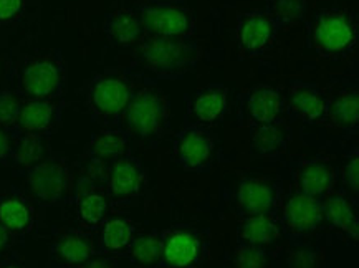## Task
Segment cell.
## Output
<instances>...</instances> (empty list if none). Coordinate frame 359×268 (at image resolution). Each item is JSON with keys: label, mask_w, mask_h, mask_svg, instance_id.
Instances as JSON below:
<instances>
[{"label": "cell", "mask_w": 359, "mask_h": 268, "mask_svg": "<svg viewBox=\"0 0 359 268\" xmlns=\"http://www.w3.org/2000/svg\"><path fill=\"white\" fill-rule=\"evenodd\" d=\"M199 47L191 36L147 35L135 48V60L142 70L151 73L156 80H179L194 70Z\"/></svg>", "instance_id": "obj_1"}, {"label": "cell", "mask_w": 359, "mask_h": 268, "mask_svg": "<svg viewBox=\"0 0 359 268\" xmlns=\"http://www.w3.org/2000/svg\"><path fill=\"white\" fill-rule=\"evenodd\" d=\"M128 133L135 134L142 141L156 142L169 131V100L158 86L144 83L131 91L130 103L124 109Z\"/></svg>", "instance_id": "obj_2"}, {"label": "cell", "mask_w": 359, "mask_h": 268, "mask_svg": "<svg viewBox=\"0 0 359 268\" xmlns=\"http://www.w3.org/2000/svg\"><path fill=\"white\" fill-rule=\"evenodd\" d=\"M131 98V86L119 76L100 75L90 81L86 108L90 116L104 128H113L123 118Z\"/></svg>", "instance_id": "obj_3"}, {"label": "cell", "mask_w": 359, "mask_h": 268, "mask_svg": "<svg viewBox=\"0 0 359 268\" xmlns=\"http://www.w3.org/2000/svg\"><path fill=\"white\" fill-rule=\"evenodd\" d=\"M142 29L149 35L187 39L194 34V13L169 0H144L136 6Z\"/></svg>", "instance_id": "obj_4"}, {"label": "cell", "mask_w": 359, "mask_h": 268, "mask_svg": "<svg viewBox=\"0 0 359 268\" xmlns=\"http://www.w3.org/2000/svg\"><path fill=\"white\" fill-rule=\"evenodd\" d=\"M72 184V173L65 158H53L39 161L27 170V186L32 196L41 206H55L62 202Z\"/></svg>", "instance_id": "obj_5"}, {"label": "cell", "mask_w": 359, "mask_h": 268, "mask_svg": "<svg viewBox=\"0 0 359 268\" xmlns=\"http://www.w3.org/2000/svg\"><path fill=\"white\" fill-rule=\"evenodd\" d=\"M214 145L212 133L204 124L191 123L177 133L174 141V156L182 168L197 170L210 161Z\"/></svg>", "instance_id": "obj_6"}, {"label": "cell", "mask_w": 359, "mask_h": 268, "mask_svg": "<svg viewBox=\"0 0 359 268\" xmlns=\"http://www.w3.org/2000/svg\"><path fill=\"white\" fill-rule=\"evenodd\" d=\"M313 40L320 52L343 53L348 52L356 41V29L343 13H325L316 20Z\"/></svg>", "instance_id": "obj_7"}, {"label": "cell", "mask_w": 359, "mask_h": 268, "mask_svg": "<svg viewBox=\"0 0 359 268\" xmlns=\"http://www.w3.org/2000/svg\"><path fill=\"white\" fill-rule=\"evenodd\" d=\"M20 85L30 100L53 98L62 88V68L52 60L36 58L24 68Z\"/></svg>", "instance_id": "obj_8"}, {"label": "cell", "mask_w": 359, "mask_h": 268, "mask_svg": "<svg viewBox=\"0 0 359 268\" xmlns=\"http://www.w3.org/2000/svg\"><path fill=\"white\" fill-rule=\"evenodd\" d=\"M62 103L50 100H30L22 105L17 126L20 131L34 134H50L58 126L62 119Z\"/></svg>", "instance_id": "obj_9"}, {"label": "cell", "mask_w": 359, "mask_h": 268, "mask_svg": "<svg viewBox=\"0 0 359 268\" xmlns=\"http://www.w3.org/2000/svg\"><path fill=\"white\" fill-rule=\"evenodd\" d=\"M278 30L275 20L265 13H248L237 27V40L242 52L257 55L273 40Z\"/></svg>", "instance_id": "obj_10"}, {"label": "cell", "mask_w": 359, "mask_h": 268, "mask_svg": "<svg viewBox=\"0 0 359 268\" xmlns=\"http://www.w3.org/2000/svg\"><path fill=\"white\" fill-rule=\"evenodd\" d=\"M328 103L316 86L306 81H293L290 88V111L305 123L320 121L328 113Z\"/></svg>", "instance_id": "obj_11"}, {"label": "cell", "mask_w": 359, "mask_h": 268, "mask_svg": "<svg viewBox=\"0 0 359 268\" xmlns=\"http://www.w3.org/2000/svg\"><path fill=\"white\" fill-rule=\"evenodd\" d=\"M323 217L321 204L315 197L306 194H297L285 207V225L297 234H308L318 227Z\"/></svg>", "instance_id": "obj_12"}, {"label": "cell", "mask_w": 359, "mask_h": 268, "mask_svg": "<svg viewBox=\"0 0 359 268\" xmlns=\"http://www.w3.org/2000/svg\"><path fill=\"white\" fill-rule=\"evenodd\" d=\"M142 186V169L140 161L121 156L109 169L108 187L114 197H130L140 192Z\"/></svg>", "instance_id": "obj_13"}, {"label": "cell", "mask_w": 359, "mask_h": 268, "mask_svg": "<svg viewBox=\"0 0 359 268\" xmlns=\"http://www.w3.org/2000/svg\"><path fill=\"white\" fill-rule=\"evenodd\" d=\"M128 146H130V133L121 128H103L100 133L93 134L88 146H86V154L90 159L100 161H116L126 154Z\"/></svg>", "instance_id": "obj_14"}, {"label": "cell", "mask_w": 359, "mask_h": 268, "mask_svg": "<svg viewBox=\"0 0 359 268\" xmlns=\"http://www.w3.org/2000/svg\"><path fill=\"white\" fill-rule=\"evenodd\" d=\"M142 32L144 29H142L140 17L133 11H116L109 13L104 20V34L108 40L121 47L140 41Z\"/></svg>", "instance_id": "obj_15"}, {"label": "cell", "mask_w": 359, "mask_h": 268, "mask_svg": "<svg viewBox=\"0 0 359 268\" xmlns=\"http://www.w3.org/2000/svg\"><path fill=\"white\" fill-rule=\"evenodd\" d=\"M238 206L250 215H265L273 209L275 192L270 184L247 179L238 187Z\"/></svg>", "instance_id": "obj_16"}, {"label": "cell", "mask_w": 359, "mask_h": 268, "mask_svg": "<svg viewBox=\"0 0 359 268\" xmlns=\"http://www.w3.org/2000/svg\"><path fill=\"white\" fill-rule=\"evenodd\" d=\"M282 95L275 88L262 86L248 95L247 109L255 124H266L277 121L282 113Z\"/></svg>", "instance_id": "obj_17"}, {"label": "cell", "mask_w": 359, "mask_h": 268, "mask_svg": "<svg viewBox=\"0 0 359 268\" xmlns=\"http://www.w3.org/2000/svg\"><path fill=\"white\" fill-rule=\"evenodd\" d=\"M227 106V91L222 86H209L201 90L191 103V113L197 123H215L224 114Z\"/></svg>", "instance_id": "obj_18"}, {"label": "cell", "mask_w": 359, "mask_h": 268, "mask_svg": "<svg viewBox=\"0 0 359 268\" xmlns=\"http://www.w3.org/2000/svg\"><path fill=\"white\" fill-rule=\"evenodd\" d=\"M199 255V240L196 235L182 232L172 235L163 247V258L165 265L172 268H184L196 262Z\"/></svg>", "instance_id": "obj_19"}, {"label": "cell", "mask_w": 359, "mask_h": 268, "mask_svg": "<svg viewBox=\"0 0 359 268\" xmlns=\"http://www.w3.org/2000/svg\"><path fill=\"white\" fill-rule=\"evenodd\" d=\"M32 220H34V214L25 199L18 196L0 199V224L8 232H27L32 227Z\"/></svg>", "instance_id": "obj_20"}, {"label": "cell", "mask_w": 359, "mask_h": 268, "mask_svg": "<svg viewBox=\"0 0 359 268\" xmlns=\"http://www.w3.org/2000/svg\"><path fill=\"white\" fill-rule=\"evenodd\" d=\"M53 250L55 255L67 265H85L93 255V243L88 235L70 232L58 239Z\"/></svg>", "instance_id": "obj_21"}, {"label": "cell", "mask_w": 359, "mask_h": 268, "mask_svg": "<svg viewBox=\"0 0 359 268\" xmlns=\"http://www.w3.org/2000/svg\"><path fill=\"white\" fill-rule=\"evenodd\" d=\"M43 158V138L40 134L18 131L12 136V164L20 168H32Z\"/></svg>", "instance_id": "obj_22"}, {"label": "cell", "mask_w": 359, "mask_h": 268, "mask_svg": "<svg viewBox=\"0 0 359 268\" xmlns=\"http://www.w3.org/2000/svg\"><path fill=\"white\" fill-rule=\"evenodd\" d=\"M252 149L260 156H275L285 149V133L275 123L255 124L252 128Z\"/></svg>", "instance_id": "obj_23"}, {"label": "cell", "mask_w": 359, "mask_h": 268, "mask_svg": "<svg viewBox=\"0 0 359 268\" xmlns=\"http://www.w3.org/2000/svg\"><path fill=\"white\" fill-rule=\"evenodd\" d=\"M326 219L334 229L343 230L356 240L358 239V215L343 196H333L325 206Z\"/></svg>", "instance_id": "obj_24"}, {"label": "cell", "mask_w": 359, "mask_h": 268, "mask_svg": "<svg viewBox=\"0 0 359 268\" xmlns=\"http://www.w3.org/2000/svg\"><path fill=\"white\" fill-rule=\"evenodd\" d=\"M242 239L247 243L252 245H264L273 242L278 235L277 225L265 215H252L243 222L241 229Z\"/></svg>", "instance_id": "obj_25"}, {"label": "cell", "mask_w": 359, "mask_h": 268, "mask_svg": "<svg viewBox=\"0 0 359 268\" xmlns=\"http://www.w3.org/2000/svg\"><path fill=\"white\" fill-rule=\"evenodd\" d=\"M331 170L325 164H310L303 169L300 175L302 194H306L310 197H318L328 191L331 186Z\"/></svg>", "instance_id": "obj_26"}, {"label": "cell", "mask_w": 359, "mask_h": 268, "mask_svg": "<svg viewBox=\"0 0 359 268\" xmlns=\"http://www.w3.org/2000/svg\"><path fill=\"white\" fill-rule=\"evenodd\" d=\"M331 116L344 129H356L359 121V103L356 91H346L331 105Z\"/></svg>", "instance_id": "obj_27"}, {"label": "cell", "mask_w": 359, "mask_h": 268, "mask_svg": "<svg viewBox=\"0 0 359 268\" xmlns=\"http://www.w3.org/2000/svg\"><path fill=\"white\" fill-rule=\"evenodd\" d=\"M133 225L124 219H111L104 224L101 240L108 250H123L131 243Z\"/></svg>", "instance_id": "obj_28"}, {"label": "cell", "mask_w": 359, "mask_h": 268, "mask_svg": "<svg viewBox=\"0 0 359 268\" xmlns=\"http://www.w3.org/2000/svg\"><path fill=\"white\" fill-rule=\"evenodd\" d=\"M163 247L164 243L161 242V239L154 235H144L133 242L130 253L135 262L142 265H153L163 258Z\"/></svg>", "instance_id": "obj_29"}, {"label": "cell", "mask_w": 359, "mask_h": 268, "mask_svg": "<svg viewBox=\"0 0 359 268\" xmlns=\"http://www.w3.org/2000/svg\"><path fill=\"white\" fill-rule=\"evenodd\" d=\"M107 210H108L107 199L100 196V194L90 192L80 199L78 212H80V219L83 220V224L88 225V227H96V225L104 219Z\"/></svg>", "instance_id": "obj_30"}, {"label": "cell", "mask_w": 359, "mask_h": 268, "mask_svg": "<svg viewBox=\"0 0 359 268\" xmlns=\"http://www.w3.org/2000/svg\"><path fill=\"white\" fill-rule=\"evenodd\" d=\"M22 103L11 90L0 91V128L13 136L18 131V116H20Z\"/></svg>", "instance_id": "obj_31"}, {"label": "cell", "mask_w": 359, "mask_h": 268, "mask_svg": "<svg viewBox=\"0 0 359 268\" xmlns=\"http://www.w3.org/2000/svg\"><path fill=\"white\" fill-rule=\"evenodd\" d=\"M306 11V0H277L275 4V13L273 20L278 29L283 25L292 24L294 20H300L305 15Z\"/></svg>", "instance_id": "obj_32"}, {"label": "cell", "mask_w": 359, "mask_h": 268, "mask_svg": "<svg viewBox=\"0 0 359 268\" xmlns=\"http://www.w3.org/2000/svg\"><path fill=\"white\" fill-rule=\"evenodd\" d=\"M236 263L237 268H264L265 253L260 250L259 245L245 243L237 250Z\"/></svg>", "instance_id": "obj_33"}, {"label": "cell", "mask_w": 359, "mask_h": 268, "mask_svg": "<svg viewBox=\"0 0 359 268\" xmlns=\"http://www.w3.org/2000/svg\"><path fill=\"white\" fill-rule=\"evenodd\" d=\"M290 268H315L316 257L311 250H298L293 252L288 258Z\"/></svg>", "instance_id": "obj_34"}, {"label": "cell", "mask_w": 359, "mask_h": 268, "mask_svg": "<svg viewBox=\"0 0 359 268\" xmlns=\"http://www.w3.org/2000/svg\"><path fill=\"white\" fill-rule=\"evenodd\" d=\"M344 182L348 187H351L354 192H358L359 186V161H358V151H354L353 158L344 168Z\"/></svg>", "instance_id": "obj_35"}, {"label": "cell", "mask_w": 359, "mask_h": 268, "mask_svg": "<svg viewBox=\"0 0 359 268\" xmlns=\"http://www.w3.org/2000/svg\"><path fill=\"white\" fill-rule=\"evenodd\" d=\"M24 0H0V22H8L22 12Z\"/></svg>", "instance_id": "obj_36"}, {"label": "cell", "mask_w": 359, "mask_h": 268, "mask_svg": "<svg viewBox=\"0 0 359 268\" xmlns=\"http://www.w3.org/2000/svg\"><path fill=\"white\" fill-rule=\"evenodd\" d=\"M12 152V136L6 129L0 128V163L11 159Z\"/></svg>", "instance_id": "obj_37"}, {"label": "cell", "mask_w": 359, "mask_h": 268, "mask_svg": "<svg viewBox=\"0 0 359 268\" xmlns=\"http://www.w3.org/2000/svg\"><path fill=\"white\" fill-rule=\"evenodd\" d=\"M83 268H113V262L108 258H96V260H88Z\"/></svg>", "instance_id": "obj_38"}, {"label": "cell", "mask_w": 359, "mask_h": 268, "mask_svg": "<svg viewBox=\"0 0 359 268\" xmlns=\"http://www.w3.org/2000/svg\"><path fill=\"white\" fill-rule=\"evenodd\" d=\"M8 240H11V232L0 224V253L6 250V247L8 245Z\"/></svg>", "instance_id": "obj_39"}, {"label": "cell", "mask_w": 359, "mask_h": 268, "mask_svg": "<svg viewBox=\"0 0 359 268\" xmlns=\"http://www.w3.org/2000/svg\"><path fill=\"white\" fill-rule=\"evenodd\" d=\"M0 268H22V267L17 265V263H6V265L0 267Z\"/></svg>", "instance_id": "obj_40"}]
</instances>
